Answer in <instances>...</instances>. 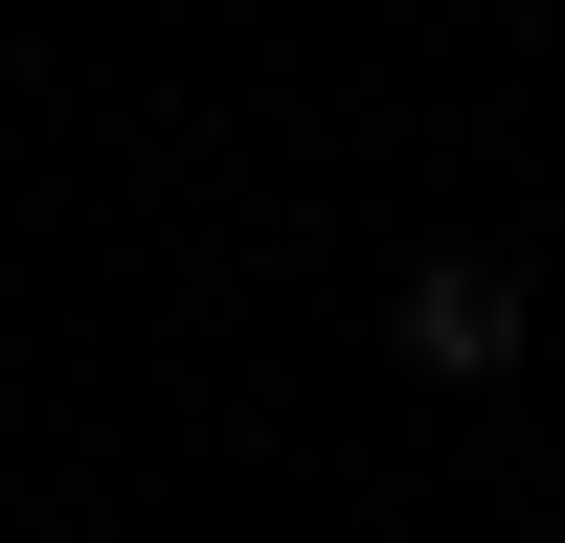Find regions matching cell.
<instances>
[{
  "label": "cell",
  "instance_id": "cell-1",
  "mask_svg": "<svg viewBox=\"0 0 565 543\" xmlns=\"http://www.w3.org/2000/svg\"><path fill=\"white\" fill-rule=\"evenodd\" d=\"M385 340L430 362V385H498V362L543 340V295H521V272H498V249H430V272H407V295H385Z\"/></svg>",
  "mask_w": 565,
  "mask_h": 543
}]
</instances>
